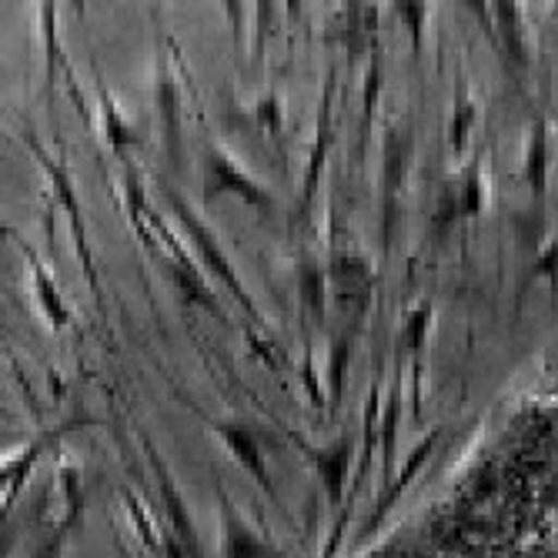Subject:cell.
<instances>
[{"label": "cell", "mask_w": 558, "mask_h": 558, "mask_svg": "<svg viewBox=\"0 0 558 558\" xmlns=\"http://www.w3.org/2000/svg\"><path fill=\"white\" fill-rule=\"evenodd\" d=\"M291 441L308 454L315 472H318V482L328 495V505L338 509V515L344 512V485H348V475H351V448H354V438L348 432H341L335 441L328 445H308L301 441L298 435H291Z\"/></svg>", "instance_id": "cell-2"}, {"label": "cell", "mask_w": 558, "mask_h": 558, "mask_svg": "<svg viewBox=\"0 0 558 558\" xmlns=\"http://www.w3.org/2000/svg\"><path fill=\"white\" fill-rule=\"evenodd\" d=\"M218 501L225 515V558H288L275 542L262 538L241 519V512L234 509V501L228 498L225 488L218 492Z\"/></svg>", "instance_id": "cell-6"}, {"label": "cell", "mask_w": 558, "mask_h": 558, "mask_svg": "<svg viewBox=\"0 0 558 558\" xmlns=\"http://www.w3.org/2000/svg\"><path fill=\"white\" fill-rule=\"evenodd\" d=\"M398 14H401V21H404V24L412 21V37H415V50H418V44H422L418 21L425 17V8H422V4H398Z\"/></svg>", "instance_id": "cell-16"}, {"label": "cell", "mask_w": 558, "mask_h": 558, "mask_svg": "<svg viewBox=\"0 0 558 558\" xmlns=\"http://www.w3.org/2000/svg\"><path fill=\"white\" fill-rule=\"evenodd\" d=\"M438 435L441 432H428L425 438H422V445L412 451V459H409V465H404L395 478H391V485L388 488H381V495H378V501H375V509H372V519H368V525L362 529V535H372L378 525H381V519L391 512V505L401 498V492H404V485H412V478L422 472V465L428 462V454H432V448H435V441H438Z\"/></svg>", "instance_id": "cell-8"}, {"label": "cell", "mask_w": 558, "mask_h": 558, "mask_svg": "<svg viewBox=\"0 0 558 558\" xmlns=\"http://www.w3.org/2000/svg\"><path fill=\"white\" fill-rule=\"evenodd\" d=\"M211 428H215V435L231 448V454L238 459V465H241L251 478H255L258 488L278 505L281 515H288L284 501H281V495H278V485H275V478H271V472H268V462H265V451H262V441H258L255 428L244 425V422H215Z\"/></svg>", "instance_id": "cell-4"}, {"label": "cell", "mask_w": 558, "mask_h": 558, "mask_svg": "<svg viewBox=\"0 0 558 558\" xmlns=\"http://www.w3.org/2000/svg\"><path fill=\"white\" fill-rule=\"evenodd\" d=\"M205 194L208 197H218V194H238L241 201H247L251 208H262V211H271L275 201L271 194L258 184L251 181L221 147H208L205 150Z\"/></svg>", "instance_id": "cell-5"}, {"label": "cell", "mask_w": 558, "mask_h": 558, "mask_svg": "<svg viewBox=\"0 0 558 558\" xmlns=\"http://www.w3.org/2000/svg\"><path fill=\"white\" fill-rule=\"evenodd\" d=\"M168 197H171V205H174V211H178V218H181V225H184V231L194 238V247L201 251V258H205V265L228 284V291L238 298V304L241 308H247V315H258V308H255V301H251V294L241 288V281H238V275H234V268H231V262L225 258V251H221V244L215 241V234L205 228V221H201L187 205H184V197L178 194V191H168Z\"/></svg>", "instance_id": "cell-3"}, {"label": "cell", "mask_w": 558, "mask_h": 558, "mask_svg": "<svg viewBox=\"0 0 558 558\" xmlns=\"http://www.w3.org/2000/svg\"><path fill=\"white\" fill-rule=\"evenodd\" d=\"M298 288H301L304 304H308V312L315 315V322H325V315H328V308H325V301H328V275L322 271V265L315 258H304L298 265Z\"/></svg>", "instance_id": "cell-9"}, {"label": "cell", "mask_w": 558, "mask_h": 558, "mask_svg": "<svg viewBox=\"0 0 558 558\" xmlns=\"http://www.w3.org/2000/svg\"><path fill=\"white\" fill-rule=\"evenodd\" d=\"M378 87H381V44H372V64H368V74H365V124H362V137L365 141H368V131H372Z\"/></svg>", "instance_id": "cell-14"}, {"label": "cell", "mask_w": 558, "mask_h": 558, "mask_svg": "<svg viewBox=\"0 0 558 558\" xmlns=\"http://www.w3.org/2000/svg\"><path fill=\"white\" fill-rule=\"evenodd\" d=\"M331 97H335V74L325 81V100H322V124H318V141H315V155L308 161V178H304V205L315 197V187H318V174H322V161H325V147L331 144L328 141V114H331Z\"/></svg>", "instance_id": "cell-11"}, {"label": "cell", "mask_w": 558, "mask_h": 558, "mask_svg": "<svg viewBox=\"0 0 558 558\" xmlns=\"http://www.w3.org/2000/svg\"><path fill=\"white\" fill-rule=\"evenodd\" d=\"M144 448H147V454H150V469H155V475H158V485H161V498H165V505H168L171 532H174V538H178L181 551H184L187 558H205V555H201L197 529H194V525H191V519H187V505H184L181 492L174 488L171 475L165 472V465H161V459H158L155 445H150V441L144 438Z\"/></svg>", "instance_id": "cell-7"}, {"label": "cell", "mask_w": 558, "mask_h": 558, "mask_svg": "<svg viewBox=\"0 0 558 558\" xmlns=\"http://www.w3.org/2000/svg\"><path fill=\"white\" fill-rule=\"evenodd\" d=\"M348 344H351V338H348V335H338V338H335V351H331V368H328V378H331V398H335V404H338V398H341V385H344Z\"/></svg>", "instance_id": "cell-15"}, {"label": "cell", "mask_w": 558, "mask_h": 558, "mask_svg": "<svg viewBox=\"0 0 558 558\" xmlns=\"http://www.w3.org/2000/svg\"><path fill=\"white\" fill-rule=\"evenodd\" d=\"M81 512H84V498H77L71 509H68V515L61 519V525L50 532L37 548H34V555L31 558H61V551H64V545H68V538H71V532L77 529V519H81Z\"/></svg>", "instance_id": "cell-12"}, {"label": "cell", "mask_w": 558, "mask_h": 558, "mask_svg": "<svg viewBox=\"0 0 558 558\" xmlns=\"http://www.w3.org/2000/svg\"><path fill=\"white\" fill-rule=\"evenodd\" d=\"M412 161V128L391 124L385 137V168H381V244L385 251L391 247L395 225L401 215V191H404V174H409Z\"/></svg>", "instance_id": "cell-1"}, {"label": "cell", "mask_w": 558, "mask_h": 558, "mask_svg": "<svg viewBox=\"0 0 558 558\" xmlns=\"http://www.w3.org/2000/svg\"><path fill=\"white\" fill-rule=\"evenodd\" d=\"M398 381H401V372L395 378L388 409H385V425H381V488H388L395 478V432H398V412H401V385Z\"/></svg>", "instance_id": "cell-10"}, {"label": "cell", "mask_w": 558, "mask_h": 558, "mask_svg": "<svg viewBox=\"0 0 558 558\" xmlns=\"http://www.w3.org/2000/svg\"><path fill=\"white\" fill-rule=\"evenodd\" d=\"M375 435H381V432H378V381L372 385L368 401H365V451H362L359 472H354L351 492H359V485L365 482V472H368V465H372V451H375Z\"/></svg>", "instance_id": "cell-13"}]
</instances>
